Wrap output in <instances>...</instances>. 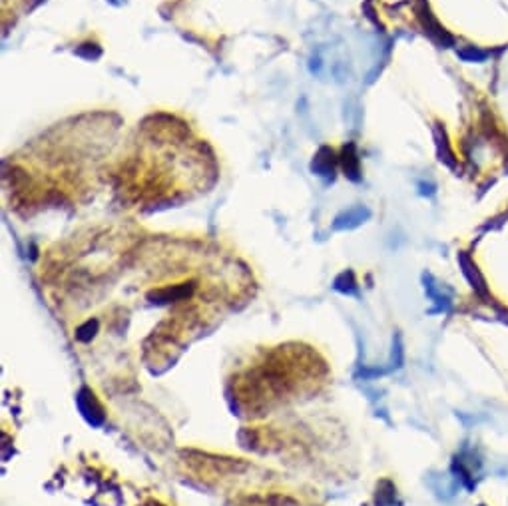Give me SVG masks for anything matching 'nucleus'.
<instances>
[{
    "instance_id": "nucleus-4",
    "label": "nucleus",
    "mask_w": 508,
    "mask_h": 506,
    "mask_svg": "<svg viewBox=\"0 0 508 506\" xmlns=\"http://www.w3.org/2000/svg\"><path fill=\"white\" fill-rule=\"evenodd\" d=\"M335 287L337 291H341V294H347V295H353L357 294V284H355V277H353V271H345V274H341L339 277L335 279Z\"/></svg>"
},
{
    "instance_id": "nucleus-2",
    "label": "nucleus",
    "mask_w": 508,
    "mask_h": 506,
    "mask_svg": "<svg viewBox=\"0 0 508 506\" xmlns=\"http://www.w3.org/2000/svg\"><path fill=\"white\" fill-rule=\"evenodd\" d=\"M367 217H369V210H365V208H353V210L341 213L337 217L335 222H333V230H353V227L365 222Z\"/></svg>"
},
{
    "instance_id": "nucleus-5",
    "label": "nucleus",
    "mask_w": 508,
    "mask_h": 506,
    "mask_svg": "<svg viewBox=\"0 0 508 506\" xmlns=\"http://www.w3.org/2000/svg\"><path fill=\"white\" fill-rule=\"evenodd\" d=\"M96 333H98V321L96 319H88L86 323H82L76 329V339L82 341V343H88V341H92L96 337Z\"/></svg>"
},
{
    "instance_id": "nucleus-6",
    "label": "nucleus",
    "mask_w": 508,
    "mask_h": 506,
    "mask_svg": "<svg viewBox=\"0 0 508 506\" xmlns=\"http://www.w3.org/2000/svg\"><path fill=\"white\" fill-rule=\"evenodd\" d=\"M460 264H463V267H465V274H467V277L470 279L472 287H477L478 291H485V287H482V279H480L477 274V267H470L467 262V257H460Z\"/></svg>"
},
{
    "instance_id": "nucleus-7",
    "label": "nucleus",
    "mask_w": 508,
    "mask_h": 506,
    "mask_svg": "<svg viewBox=\"0 0 508 506\" xmlns=\"http://www.w3.org/2000/svg\"><path fill=\"white\" fill-rule=\"evenodd\" d=\"M478 506H485V505H478Z\"/></svg>"
},
{
    "instance_id": "nucleus-1",
    "label": "nucleus",
    "mask_w": 508,
    "mask_h": 506,
    "mask_svg": "<svg viewBox=\"0 0 508 506\" xmlns=\"http://www.w3.org/2000/svg\"><path fill=\"white\" fill-rule=\"evenodd\" d=\"M76 405H78V411L82 413V416L90 423L92 426H102L104 421H106V415H104V409L98 403L96 395L92 393L90 389H80L78 395H76Z\"/></svg>"
},
{
    "instance_id": "nucleus-3",
    "label": "nucleus",
    "mask_w": 508,
    "mask_h": 506,
    "mask_svg": "<svg viewBox=\"0 0 508 506\" xmlns=\"http://www.w3.org/2000/svg\"><path fill=\"white\" fill-rule=\"evenodd\" d=\"M396 498V488L391 480H383L379 488H377V505L379 506H391Z\"/></svg>"
}]
</instances>
